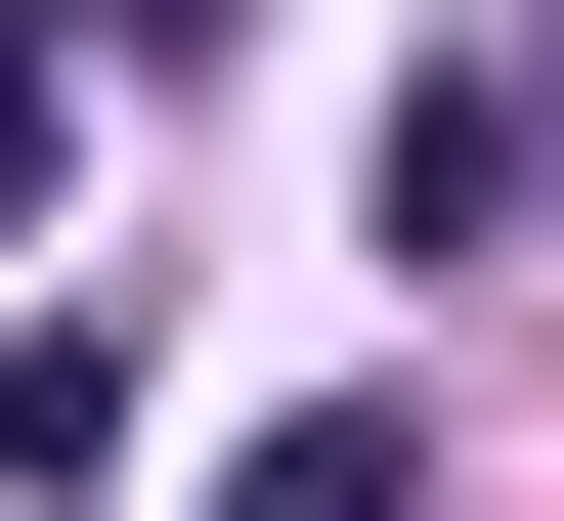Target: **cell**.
I'll return each instance as SVG.
<instances>
[{
	"label": "cell",
	"mask_w": 564,
	"mask_h": 521,
	"mask_svg": "<svg viewBox=\"0 0 564 521\" xmlns=\"http://www.w3.org/2000/svg\"><path fill=\"white\" fill-rule=\"evenodd\" d=\"M0 44H44V0H0Z\"/></svg>",
	"instance_id": "cell-4"
},
{
	"label": "cell",
	"mask_w": 564,
	"mask_h": 521,
	"mask_svg": "<svg viewBox=\"0 0 564 521\" xmlns=\"http://www.w3.org/2000/svg\"><path fill=\"white\" fill-rule=\"evenodd\" d=\"M217 521H434V435H261V478H217Z\"/></svg>",
	"instance_id": "cell-2"
},
{
	"label": "cell",
	"mask_w": 564,
	"mask_h": 521,
	"mask_svg": "<svg viewBox=\"0 0 564 521\" xmlns=\"http://www.w3.org/2000/svg\"><path fill=\"white\" fill-rule=\"evenodd\" d=\"M521 218H564V44H434V87H391V261H434V304H478Z\"/></svg>",
	"instance_id": "cell-1"
},
{
	"label": "cell",
	"mask_w": 564,
	"mask_h": 521,
	"mask_svg": "<svg viewBox=\"0 0 564 521\" xmlns=\"http://www.w3.org/2000/svg\"><path fill=\"white\" fill-rule=\"evenodd\" d=\"M0 218H44V44H0Z\"/></svg>",
	"instance_id": "cell-3"
}]
</instances>
